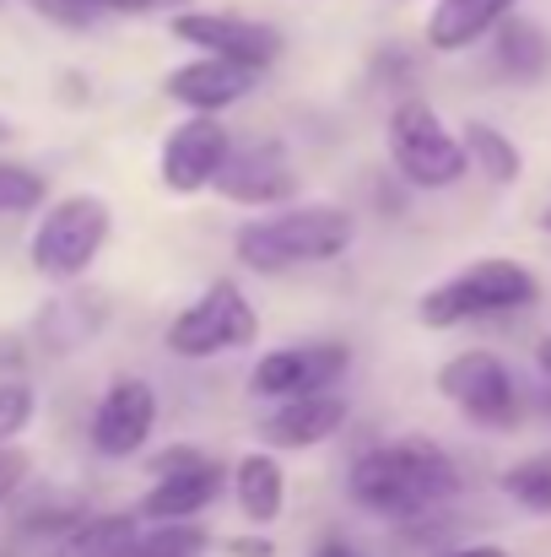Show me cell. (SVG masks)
Returning <instances> with one entry per match:
<instances>
[{"label":"cell","instance_id":"obj_19","mask_svg":"<svg viewBox=\"0 0 551 557\" xmlns=\"http://www.w3.org/2000/svg\"><path fill=\"white\" fill-rule=\"evenodd\" d=\"M136 542V520L130 515H92V520H76L54 536L49 557H120Z\"/></svg>","mask_w":551,"mask_h":557},{"label":"cell","instance_id":"obj_7","mask_svg":"<svg viewBox=\"0 0 551 557\" xmlns=\"http://www.w3.org/2000/svg\"><path fill=\"white\" fill-rule=\"evenodd\" d=\"M438 389L443 400H454L471 422L481 428H509L519 417V395H514V373L498 352L487 347H471V352H454L443 369H438Z\"/></svg>","mask_w":551,"mask_h":557},{"label":"cell","instance_id":"obj_18","mask_svg":"<svg viewBox=\"0 0 551 557\" xmlns=\"http://www.w3.org/2000/svg\"><path fill=\"white\" fill-rule=\"evenodd\" d=\"M498 65L514 82H541L551 71V38L530 16H503L498 22Z\"/></svg>","mask_w":551,"mask_h":557},{"label":"cell","instance_id":"obj_20","mask_svg":"<svg viewBox=\"0 0 551 557\" xmlns=\"http://www.w3.org/2000/svg\"><path fill=\"white\" fill-rule=\"evenodd\" d=\"M465 152H471V169L481 174V180H492V185H514L519 174H525V158H519V147L498 131V125H481V120H471L465 125Z\"/></svg>","mask_w":551,"mask_h":557},{"label":"cell","instance_id":"obj_1","mask_svg":"<svg viewBox=\"0 0 551 557\" xmlns=\"http://www.w3.org/2000/svg\"><path fill=\"white\" fill-rule=\"evenodd\" d=\"M347 482H352V498L367 515H389V520L427 515L433 504H449L454 487H460L454 460L427 438H400V444L367 449L352 460Z\"/></svg>","mask_w":551,"mask_h":557},{"label":"cell","instance_id":"obj_22","mask_svg":"<svg viewBox=\"0 0 551 557\" xmlns=\"http://www.w3.org/2000/svg\"><path fill=\"white\" fill-rule=\"evenodd\" d=\"M503 493L536 515H551V455H536V460H519L514 471H503Z\"/></svg>","mask_w":551,"mask_h":557},{"label":"cell","instance_id":"obj_9","mask_svg":"<svg viewBox=\"0 0 551 557\" xmlns=\"http://www.w3.org/2000/svg\"><path fill=\"white\" fill-rule=\"evenodd\" d=\"M152 471H158V482H152V493L141 498V515L147 520H195L216 493H222V466L216 460H205L200 449H163L158 460H152Z\"/></svg>","mask_w":551,"mask_h":557},{"label":"cell","instance_id":"obj_17","mask_svg":"<svg viewBox=\"0 0 551 557\" xmlns=\"http://www.w3.org/2000/svg\"><path fill=\"white\" fill-rule=\"evenodd\" d=\"M233 493H238V509L254 520V525H271L281 520V504H287V476L271 455H243L238 471H233Z\"/></svg>","mask_w":551,"mask_h":557},{"label":"cell","instance_id":"obj_5","mask_svg":"<svg viewBox=\"0 0 551 557\" xmlns=\"http://www.w3.org/2000/svg\"><path fill=\"white\" fill-rule=\"evenodd\" d=\"M389 158H395L400 180L416 189H449L471 169L465 141H454L443 131V120L433 114V103H422V98H411L389 114Z\"/></svg>","mask_w":551,"mask_h":557},{"label":"cell","instance_id":"obj_4","mask_svg":"<svg viewBox=\"0 0 551 557\" xmlns=\"http://www.w3.org/2000/svg\"><path fill=\"white\" fill-rule=\"evenodd\" d=\"M109 227H114V216H109V206H103L98 195H65V200H54V206L43 211L33 244H27L33 271L49 276V282H76V276H87L92 260H98L103 244H109Z\"/></svg>","mask_w":551,"mask_h":557},{"label":"cell","instance_id":"obj_2","mask_svg":"<svg viewBox=\"0 0 551 557\" xmlns=\"http://www.w3.org/2000/svg\"><path fill=\"white\" fill-rule=\"evenodd\" d=\"M358 238V222L352 211L341 206H287V211H271V216H254L238 227V260L249 271H292V265H320V260H336L347 255Z\"/></svg>","mask_w":551,"mask_h":557},{"label":"cell","instance_id":"obj_31","mask_svg":"<svg viewBox=\"0 0 551 557\" xmlns=\"http://www.w3.org/2000/svg\"><path fill=\"white\" fill-rule=\"evenodd\" d=\"M536 363H541V373H547V379H551V336H547V342H541V347H536Z\"/></svg>","mask_w":551,"mask_h":557},{"label":"cell","instance_id":"obj_24","mask_svg":"<svg viewBox=\"0 0 551 557\" xmlns=\"http://www.w3.org/2000/svg\"><path fill=\"white\" fill-rule=\"evenodd\" d=\"M33 411H38L33 384H27V379H5V384H0V444H11V438L33 422Z\"/></svg>","mask_w":551,"mask_h":557},{"label":"cell","instance_id":"obj_14","mask_svg":"<svg viewBox=\"0 0 551 557\" xmlns=\"http://www.w3.org/2000/svg\"><path fill=\"white\" fill-rule=\"evenodd\" d=\"M341 428H347V395L309 389V395L276 400V411L260 422V438H265L271 449H314V444L336 438Z\"/></svg>","mask_w":551,"mask_h":557},{"label":"cell","instance_id":"obj_29","mask_svg":"<svg viewBox=\"0 0 551 557\" xmlns=\"http://www.w3.org/2000/svg\"><path fill=\"white\" fill-rule=\"evenodd\" d=\"M438 557H509V553L492 547V542H476V547H449V553H438Z\"/></svg>","mask_w":551,"mask_h":557},{"label":"cell","instance_id":"obj_6","mask_svg":"<svg viewBox=\"0 0 551 557\" xmlns=\"http://www.w3.org/2000/svg\"><path fill=\"white\" fill-rule=\"evenodd\" d=\"M254 336H260V314H254V304L243 298V287L211 282L189 309L174 314V325H168V352L200 363V358H222V352H233V347H249Z\"/></svg>","mask_w":551,"mask_h":557},{"label":"cell","instance_id":"obj_27","mask_svg":"<svg viewBox=\"0 0 551 557\" xmlns=\"http://www.w3.org/2000/svg\"><path fill=\"white\" fill-rule=\"evenodd\" d=\"M82 5H92L98 16H103V11H120V16H141V11H163L158 0H82Z\"/></svg>","mask_w":551,"mask_h":557},{"label":"cell","instance_id":"obj_30","mask_svg":"<svg viewBox=\"0 0 551 557\" xmlns=\"http://www.w3.org/2000/svg\"><path fill=\"white\" fill-rule=\"evenodd\" d=\"M314 557H358V553H352L347 542H325V547H320V553H314Z\"/></svg>","mask_w":551,"mask_h":557},{"label":"cell","instance_id":"obj_10","mask_svg":"<svg viewBox=\"0 0 551 557\" xmlns=\"http://www.w3.org/2000/svg\"><path fill=\"white\" fill-rule=\"evenodd\" d=\"M352 363L347 342H309V347H276L265 352L254 373H249V389L265 395V400H287V395H309V389H330Z\"/></svg>","mask_w":551,"mask_h":557},{"label":"cell","instance_id":"obj_23","mask_svg":"<svg viewBox=\"0 0 551 557\" xmlns=\"http://www.w3.org/2000/svg\"><path fill=\"white\" fill-rule=\"evenodd\" d=\"M43 195H49V185H43V174H33V169H22V163L0 158V216L33 211V206H38Z\"/></svg>","mask_w":551,"mask_h":557},{"label":"cell","instance_id":"obj_32","mask_svg":"<svg viewBox=\"0 0 551 557\" xmlns=\"http://www.w3.org/2000/svg\"><path fill=\"white\" fill-rule=\"evenodd\" d=\"M5 141H11V125H5V120H0V147H5Z\"/></svg>","mask_w":551,"mask_h":557},{"label":"cell","instance_id":"obj_26","mask_svg":"<svg viewBox=\"0 0 551 557\" xmlns=\"http://www.w3.org/2000/svg\"><path fill=\"white\" fill-rule=\"evenodd\" d=\"M22 482H27V455L11 449V444H0V504H5Z\"/></svg>","mask_w":551,"mask_h":557},{"label":"cell","instance_id":"obj_21","mask_svg":"<svg viewBox=\"0 0 551 557\" xmlns=\"http://www.w3.org/2000/svg\"><path fill=\"white\" fill-rule=\"evenodd\" d=\"M205 553V531L189 520H158L152 536H136L120 557H200Z\"/></svg>","mask_w":551,"mask_h":557},{"label":"cell","instance_id":"obj_16","mask_svg":"<svg viewBox=\"0 0 551 557\" xmlns=\"http://www.w3.org/2000/svg\"><path fill=\"white\" fill-rule=\"evenodd\" d=\"M519 0H438V11L427 16V44L438 54H460L476 38H487Z\"/></svg>","mask_w":551,"mask_h":557},{"label":"cell","instance_id":"obj_15","mask_svg":"<svg viewBox=\"0 0 551 557\" xmlns=\"http://www.w3.org/2000/svg\"><path fill=\"white\" fill-rule=\"evenodd\" d=\"M216 189L238 206H281V200L298 195V174H292V163L281 158L276 141H260V147L227 158V169L216 174Z\"/></svg>","mask_w":551,"mask_h":557},{"label":"cell","instance_id":"obj_12","mask_svg":"<svg viewBox=\"0 0 551 557\" xmlns=\"http://www.w3.org/2000/svg\"><path fill=\"white\" fill-rule=\"evenodd\" d=\"M152 428H158V395H152V384L147 379H120L98 400V411H92V449L109 455V460H125V455H136L152 438Z\"/></svg>","mask_w":551,"mask_h":557},{"label":"cell","instance_id":"obj_3","mask_svg":"<svg viewBox=\"0 0 551 557\" xmlns=\"http://www.w3.org/2000/svg\"><path fill=\"white\" fill-rule=\"evenodd\" d=\"M541 298V282L530 265L519 260H471L460 265L454 276H443L438 287H427V298L416 304L422 325L433 331H449V325H465V320H481V314H509V309H525Z\"/></svg>","mask_w":551,"mask_h":557},{"label":"cell","instance_id":"obj_34","mask_svg":"<svg viewBox=\"0 0 551 557\" xmlns=\"http://www.w3.org/2000/svg\"><path fill=\"white\" fill-rule=\"evenodd\" d=\"M541 222H547V227H551V211H547V216H541Z\"/></svg>","mask_w":551,"mask_h":557},{"label":"cell","instance_id":"obj_28","mask_svg":"<svg viewBox=\"0 0 551 557\" xmlns=\"http://www.w3.org/2000/svg\"><path fill=\"white\" fill-rule=\"evenodd\" d=\"M227 557H276V547L265 536H238V542H227Z\"/></svg>","mask_w":551,"mask_h":557},{"label":"cell","instance_id":"obj_8","mask_svg":"<svg viewBox=\"0 0 551 557\" xmlns=\"http://www.w3.org/2000/svg\"><path fill=\"white\" fill-rule=\"evenodd\" d=\"M233 158V136L216 114H189L184 125L168 131L163 141V158H158V174L174 195H195V189H211L216 174L227 169Z\"/></svg>","mask_w":551,"mask_h":557},{"label":"cell","instance_id":"obj_33","mask_svg":"<svg viewBox=\"0 0 551 557\" xmlns=\"http://www.w3.org/2000/svg\"><path fill=\"white\" fill-rule=\"evenodd\" d=\"M158 5H184V0H158Z\"/></svg>","mask_w":551,"mask_h":557},{"label":"cell","instance_id":"obj_11","mask_svg":"<svg viewBox=\"0 0 551 557\" xmlns=\"http://www.w3.org/2000/svg\"><path fill=\"white\" fill-rule=\"evenodd\" d=\"M174 38L195 44L200 54H227L238 65L265 71L281 54V33L265 22H243V16H222V11H179L174 16Z\"/></svg>","mask_w":551,"mask_h":557},{"label":"cell","instance_id":"obj_13","mask_svg":"<svg viewBox=\"0 0 551 557\" xmlns=\"http://www.w3.org/2000/svg\"><path fill=\"white\" fill-rule=\"evenodd\" d=\"M254 76H260L254 65H238L227 54H200V60H189L179 71H168L163 92L174 103H184L189 114H222L227 103L254 92Z\"/></svg>","mask_w":551,"mask_h":557},{"label":"cell","instance_id":"obj_25","mask_svg":"<svg viewBox=\"0 0 551 557\" xmlns=\"http://www.w3.org/2000/svg\"><path fill=\"white\" fill-rule=\"evenodd\" d=\"M38 16H49V22H60V27H92L98 22V11L92 5H82V0H27Z\"/></svg>","mask_w":551,"mask_h":557}]
</instances>
